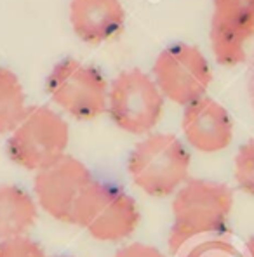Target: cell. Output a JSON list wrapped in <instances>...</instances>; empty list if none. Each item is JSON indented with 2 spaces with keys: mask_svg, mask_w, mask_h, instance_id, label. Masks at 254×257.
Listing matches in <instances>:
<instances>
[{
  "mask_svg": "<svg viewBox=\"0 0 254 257\" xmlns=\"http://www.w3.org/2000/svg\"><path fill=\"white\" fill-rule=\"evenodd\" d=\"M26 109V97L18 77L7 68H0V134L13 132Z\"/></svg>",
  "mask_w": 254,
  "mask_h": 257,
  "instance_id": "obj_13",
  "label": "cell"
},
{
  "mask_svg": "<svg viewBox=\"0 0 254 257\" xmlns=\"http://www.w3.org/2000/svg\"><path fill=\"white\" fill-rule=\"evenodd\" d=\"M0 257H47L39 241L21 235L0 240Z\"/></svg>",
  "mask_w": 254,
  "mask_h": 257,
  "instance_id": "obj_15",
  "label": "cell"
},
{
  "mask_svg": "<svg viewBox=\"0 0 254 257\" xmlns=\"http://www.w3.org/2000/svg\"><path fill=\"white\" fill-rule=\"evenodd\" d=\"M232 207L233 191L226 184L207 179H188L173 200L171 252L178 254L195 236L226 233Z\"/></svg>",
  "mask_w": 254,
  "mask_h": 257,
  "instance_id": "obj_1",
  "label": "cell"
},
{
  "mask_svg": "<svg viewBox=\"0 0 254 257\" xmlns=\"http://www.w3.org/2000/svg\"><path fill=\"white\" fill-rule=\"evenodd\" d=\"M70 21L78 39L100 44L120 33L126 11L120 0H71Z\"/></svg>",
  "mask_w": 254,
  "mask_h": 257,
  "instance_id": "obj_11",
  "label": "cell"
},
{
  "mask_svg": "<svg viewBox=\"0 0 254 257\" xmlns=\"http://www.w3.org/2000/svg\"><path fill=\"white\" fill-rule=\"evenodd\" d=\"M136 200L113 183L94 179L82 191L73 210V224L86 228L96 240L119 241L139 224Z\"/></svg>",
  "mask_w": 254,
  "mask_h": 257,
  "instance_id": "obj_3",
  "label": "cell"
},
{
  "mask_svg": "<svg viewBox=\"0 0 254 257\" xmlns=\"http://www.w3.org/2000/svg\"><path fill=\"white\" fill-rule=\"evenodd\" d=\"M93 181V174L80 160L64 155L56 164L37 172L33 188L45 212L58 221L73 224L75 205Z\"/></svg>",
  "mask_w": 254,
  "mask_h": 257,
  "instance_id": "obj_8",
  "label": "cell"
},
{
  "mask_svg": "<svg viewBox=\"0 0 254 257\" xmlns=\"http://www.w3.org/2000/svg\"><path fill=\"white\" fill-rule=\"evenodd\" d=\"M35 219L37 205L30 193L14 184H0V240L25 235Z\"/></svg>",
  "mask_w": 254,
  "mask_h": 257,
  "instance_id": "obj_12",
  "label": "cell"
},
{
  "mask_svg": "<svg viewBox=\"0 0 254 257\" xmlns=\"http://www.w3.org/2000/svg\"><path fill=\"white\" fill-rule=\"evenodd\" d=\"M153 80L162 96L187 106L206 96L212 73L199 47L174 44L158 54L153 64Z\"/></svg>",
  "mask_w": 254,
  "mask_h": 257,
  "instance_id": "obj_7",
  "label": "cell"
},
{
  "mask_svg": "<svg viewBox=\"0 0 254 257\" xmlns=\"http://www.w3.org/2000/svg\"><path fill=\"white\" fill-rule=\"evenodd\" d=\"M164 96L155 80L141 70H129L112 82L108 113L117 127L131 134H146L158 123Z\"/></svg>",
  "mask_w": 254,
  "mask_h": 257,
  "instance_id": "obj_6",
  "label": "cell"
},
{
  "mask_svg": "<svg viewBox=\"0 0 254 257\" xmlns=\"http://www.w3.org/2000/svg\"><path fill=\"white\" fill-rule=\"evenodd\" d=\"M45 87L51 99L78 120H93L108 109V84L103 73L73 58L52 68Z\"/></svg>",
  "mask_w": 254,
  "mask_h": 257,
  "instance_id": "obj_5",
  "label": "cell"
},
{
  "mask_svg": "<svg viewBox=\"0 0 254 257\" xmlns=\"http://www.w3.org/2000/svg\"><path fill=\"white\" fill-rule=\"evenodd\" d=\"M235 181L238 188L254 196V141L242 145L235 157Z\"/></svg>",
  "mask_w": 254,
  "mask_h": 257,
  "instance_id": "obj_14",
  "label": "cell"
},
{
  "mask_svg": "<svg viewBox=\"0 0 254 257\" xmlns=\"http://www.w3.org/2000/svg\"><path fill=\"white\" fill-rule=\"evenodd\" d=\"M211 47L216 61L237 66L245 59V44L254 37V0H212Z\"/></svg>",
  "mask_w": 254,
  "mask_h": 257,
  "instance_id": "obj_9",
  "label": "cell"
},
{
  "mask_svg": "<svg viewBox=\"0 0 254 257\" xmlns=\"http://www.w3.org/2000/svg\"><path fill=\"white\" fill-rule=\"evenodd\" d=\"M113 257H165L153 245H146V243H131L126 245L124 248L117 250V254Z\"/></svg>",
  "mask_w": 254,
  "mask_h": 257,
  "instance_id": "obj_16",
  "label": "cell"
},
{
  "mask_svg": "<svg viewBox=\"0 0 254 257\" xmlns=\"http://www.w3.org/2000/svg\"><path fill=\"white\" fill-rule=\"evenodd\" d=\"M190 160V153L176 136L150 134L131 151L127 171L146 195L167 196L188 181Z\"/></svg>",
  "mask_w": 254,
  "mask_h": 257,
  "instance_id": "obj_2",
  "label": "cell"
},
{
  "mask_svg": "<svg viewBox=\"0 0 254 257\" xmlns=\"http://www.w3.org/2000/svg\"><path fill=\"white\" fill-rule=\"evenodd\" d=\"M183 132L188 145L202 153H216L232 143V116L218 101L200 97L185 106Z\"/></svg>",
  "mask_w": 254,
  "mask_h": 257,
  "instance_id": "obj_10",
  "label": "cell"
},
{
  "mask_svg": "<svg viewBox=\"0 0 254 257\" xmlns=\"http://www.w3.org/2000/svg\"><path fill=\"white\" fill-rule=\"evenodd\" d=\"M245 248H247V254L249 257H254V236H251L245 243Z\"/></svg>",
  "mask_w": 254,
  "mask_h": 257,
  "instance_id": "obj_17",
  "label": "cell"
},
{
  "mask_svg": "<svg viewBox=\"0 0 254 257\" xmlns=\"http://www.w3.org/2000/svg\"><path fill=\"white\" fill-rule=\"evenodd\" d=\"M70 127L59 113L47 106H32L7 141V155L28 171H42L64 157Z\"/></svg>",
  "mask_w": 254,
  "mask_h": 257,
  "instance_id": "obj_4",
  "label": "cell"
}]
</instances>
